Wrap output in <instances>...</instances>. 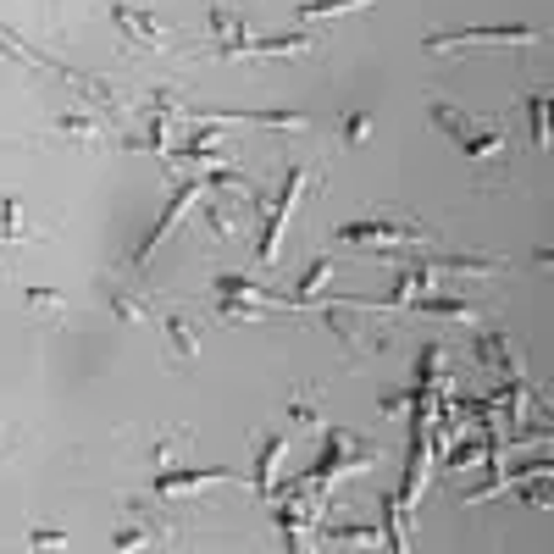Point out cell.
Listing matches in <instances>:
<instances>
[{
	"instance_id": "cb8c5ba5",
	"label": "cell",
	"mask_w": 554,
	"mask_h": 554,
	"mask_svg": "<svg viewBox=\"0 0 554 554\" xmlns=\"http://www.w3.org/2000/svg\"><path fill=\"white\" fill-rule=\"evenodd\" d=\"M527 128H532V145H549V89H532L527 95Z\"/></svg>"
},
{
	"instance_id": "e0dca14e",
	"label": "cell",
	"mask_w": 554,
	"mask_h": 554,
	"mask_svg": "<svg viewBox=\"0 0 554 554\" xmlns=\"http://www.w3.org/2000/svg\"><path fill=\"white\" fill-rule=\"evenodd\" d=\"M322 45L316 34H277V39H255V56H311V50Z\"/></svg>"
},
{
	"instance_id": "484cf974",
	"label": "cell",
	"mask_w": 554,
	"mask_h": 554,
	"mask_svg": "<svg viewBox=\"0 0 554 554\" xmlns=\"http://www.w3.org/2000/svg\"><path fill=\"white\" fill-rule=\"evenodd\" d=\"M289 416H294L300 427H322V410H316V388H311V394H294V399H289Z\"/></svg>"
},
{
	"instance_id": "5bb4252c",
	"label": "cell",
	"mask_w": 554,
	"mask_h": 554,
	"mask_svg": "<svg viewBox=\"0 0 554 554\" xmlns=\"http://www.w3.org/2000/svg\"><path fill=\"white\" fill-rule=\"evenodd\" d=\"M50 128H56L61 139H67V145H100V133H106L95 117H84V111H61V117L50 122Z\"/></svg>"
},
{
	"instance_id": "d6a6232c",
	"label": "cell",
	"mask_w": 554,
	"mask_h": 554,
	"mask_svg": "<svg viewBox=\"0 0 554 554\" xmlns=\"http://www.w3.org/2000/svg\"><path fill=\"white\" fill-rule=\"evenodd\" d=\"M0 50H6V45H0Z\"/></svg>"
},
{
	"instance_id": "f1b7e54d",
	"label": "cell",
	"mask_w": 554,
	"mask_h": 554,
	"mask_svg": "<svg viewBox=\"0 0 554 554\" xmlns=\"http://www.w3.org/2000/svg\"><path fill=\"white\" fill-rule=\"evenodd\" d=\"M366 133H372V117H366V111H350V117H344V139H350V145H361Z\"/></svg>"
},
{
	"instance_id": "4dcf8cb0",
	"label": "cell",
	"mask_w": 554,
	"mask_h": 554,
	"mask_svg": "<svg viewBox=\"0 0 554 554\" xmlns=\"http://www.w3.org/2000/svg\"><path fill=\"white\" fill-rule=\"evenodd\" d=\"M405 405H410V394H394V388H388V394L377 399V410H383V416H399Z\"/></svg>"
},
{
	"instance_id": "9a60e30c",
	"label": "cell",
	"mask_w": 554,
	"mask_h": 554,
	"mask_svg": "<svg viewBox=\"0 0 554 554\" xmlns=\"http://www.w3.org/2000/svg\"><path fill=\"white\" fill-rule=\"evenodd\" d=\"M272 311H283V305H272V300H233V294H217V316H222V322H266Z\"/></svg>"
},
{
	"instance_id": "4316f807",
	"label": "cell",
	"mask_w": 554,
	"mask_h": 554,
	"mask_svg": "<svg viewBox=\"0 0 554 554\" xmlns=\"http://www.w3.org/2000/svg\"><path fill=\"white\" fill-rule=\"evenodd\" d=\"M327 543H338V549H350V543H355V549H366V543H372V527H333V532H327Z\"/></svg>"
},
{
	"instance_id": "ffe728a7",
	"label": "cell",
	"mask_w": 554,
	"mask_h": 554,
	"mask_svg": "<svg viewBox=\"0 0 554 554\" xmlns=\"http://www.w3.org/2000/svg\"><path fill=\"white\" fill-rule=\"evenodd\" d=\"M477 361H482V366H499L505 377H516V372H521L516 355H510V344H505L499 333H477Z\"/></svg>"
},
{
	"instance_id": "30bf717a",
	"label": "cell",
	"mask_w": 554,
	"mask_h": 554,
	"mask_svg": "<svg viewBox=\"0 0 554 554\" xmlns=\"http://www.w3.org/2000/svg\"><path fill=\"white\" fill-rule=\"evenodd\" d=\"M205 482H233V471L222 466H205V471H156V494L161 499H178V494H194Z\"/></svg>"
},
{
	"instance_id": "4fadbf2b",
	"label": "cell",
	"mask_w": 554,
	"mask_h": 554,
	"mask_svg": "<svg viewBox=\"0 0 554 554\" xmlns=\"http://www.w3.org/2000/svg\"><path fill=\"white\" fill-rule=\"evenodd\" d=\"M327 277H333V255H316V261L300 272V283H294V294H289V305H294V311H300L305 300H316V294L327 289Z\"/></svg>"
},
{
	"instance_id": "8fae6325",
	"label": "cell",
	"mask_w": 554,
	"mask_h": 554,
	"mask_svg": "<svg viewBox=\"0 0 554 554\" xmlns=\"http://www.w3.org/2000/svg\"><path fill=\"white\" fill-rule=\"evenodd\" d=\"M410 311L416 316H444V322H477V305L471 300H460V294H416V300H410Z\"/></svg>"
},
{
	"instance_id": "3957f363",
	"label": "cell",
	"mask_w": 554,
	"mask_h": 554,
	"mask_svg": "<svg viewBox=\"0 0 554 554\" xmlns=\"http://www.w3.org/2000/svg\"><path fill=\"white\" fill-rule=\"evenodd\" d=\"M305 178H311V167H289V178H283V189H277L272 211H266V222H261V239H255V255H261V266L277 261V244H283V228H289L294 205H300Z\"/></svg>"
},
{
	"instance_id": "52a82bcc",
	"label": "cell",
	"mask_w": 554,
	"mask_h": 554,
	"mask_svg": "<svg viewBox=\"0 0 554 554\" xmlns=\"http://www.w3.org/2000/svg\"><path fill=\"white\" fill-rule=\"evenodd\" d=\"M327 327H333V338L344 344L350 361H361L366 350H383V333H366L361 316H355V305H327Z\"/></svg>"
},
{
	"instance_id": "d6986e66",
	"label": "cell",
	"mask_w": 554,
	"mask_h": 554,
	"mask_svg": "<svg viewBox=\"0 0 554 554\" xmlns=\"http://www.w3.org/2000/svg\"><path fill=\"white\" fill-rule=\"evenodd\" d=\"M217 294H233V300H272V294H266V283H255V277H239V272H222V277H217ZM272 305L294 311L289 300H272Z\"/></svg>"
},
{
	"instance_id": "ac0fdd59",
	"label": "cell",
	"mask_w": 554,
	"mask_h": 554,
	"mask_svg": "<svg viewBox=\"0 0 554 554\" xmlns=\"http://www.w3.org/2000/svg\"><path fill=\"white\" fill-rule=\"evenodd\" d=\"M372 0H294V17L316 23V17H344V12H366Z\"/></svg>"
},
{
	"instance_id": "277c9868",
	"label": "cell",
	"mask_w": 554,
	"mask_h": 554,
	"mask_svg": "<svg viewBox=\"0 0 554 554\" xmlns=\"http://www.w3.org/2000/svg\"><path fill=\"white\" fill-rule=\"evenodd\" d=\"M194 200H205V178H183L178 183V189H172L167 194V205H161V222H156V228H150L145 233V244H139V250H133V261H128V272H139V266H145L150 261V255H156L161 250V239H167V233L172 228H178V222H183V211H189V205Z\"/></svg>"
},
{
	"instance_id": "7402d4cb",
	"label": "cell",
	"mask_w": 554,
	"mask_h": 554,
	"mask_svg": "<svg viewBox=\"0 0 554 554\" xmlns=\"http://www.w3.org/2000/svg\"><path fill=\"white\" fill-rule=\"evenodd\" d=\"M405 516H410V505H399V499H383V532H388V549H399L405 554L410 549V532H405Z\"/></svg>"
},
{
	"instance_id": "83f0119b",
	"label": "cell",
	"mask_w": 554,
	"mask_h": 554,
	"mask_svg": "<svg viewBox=\"0 0 554 554\" xmlns=\"http://www.w3.org/2000/svg\"><path fill=\"white\" fill-rule=\"evenodd\" d=\"M67 543H73V538H67L61 527H34V532H28V549H67Z\"/></svg>"
},
{
	"instance_id": "6da1fadb",
	"label": "cell",
	"mask_w": 554,
	"mask_h": 554,
	"mask_svg": "<svg viewBox=\"0 0 554 554\" xmlns=\"http://www.w3.org/2000/svg\"><path fill=\"white\" fill-rule=\"evenodd\" d=\"M427 117H433V128H444L477 167H488V161L499 167V161H505V128H499V122H477L455 106H438V100L427 106Z\"/></svg>"
},
{
	"instance_id": "1f68e13d",
	"label": "cell",
	"mask_w": 554,
	"mask_h": 554,
	"mask_svg": "<svg viewBox=\"0 0 554 554\" xmlns=\"http://www.w3.org/2000/svg\"><path fill=\"white\" fill-rule=\"evenodd\" d=\"M6 455H12V438H0V460H6Z\"/></svg>"
},
{
	"instance_id": "f546056e",
	"label": "cell",
	"mask_w": 554,
	"mask_h": 554,
	"mask_svg": "<svg viewBox=\"0 0 554 554\" xmlns=\"http://www.w3.org/2000/svg\"><path fill=\"white\" fill-rule=\"evenodd\" d=\"M172 449H178V433L156 438V471H167V466H172Z\"/></svg>"
},
{
	"instance_id": "5b68a950",
	"label": "cell",
	"mask_w": 554,
	"mask_h": 554,
	"mask_svg": "<svg viewBox=\"0 0 554 554\" xmlns=\"http://www.w3.org/2000/svg\"><path fill=\"white\" fill-rule=\"evenodd\" d=\"M466 45H488V50H499V45H538V28L505 23V28H460V34H433V39H427L433 56H455V50H466Z\"/></svg>"
},
{
	"instance_id": "d4e9b609",
	"label": "cell",
	"mask_w": 554,
	"mask_h": 554,
	"mask_svg": "<svg viewBox=\"0 0 554 554\" xmlns=\"http://www.w3.org/2000/svg\"><path fill=\"white\" fill-rule=\"evenodd\" d=\"M211 34H217V39H250V34H244V17H239V6L217 0V6H211Z\"/></svg>"
},
{
	"instance_id": "8992f818",
	"label": "cell",
	"mask_w": 554,
	"mask_h": 554,
	"mask_svg": "<svg viewBox=\"0 0 554 554\" xmlns=\"http://www.w3.org/2000/svg\"><path fill=\"white\" fill-rule=\"evenodd\" d=\"M111 28H117L128 45H139V50H161L167 34H172L161 12H133V6H111Z\"/></svg>"
},
{
	"instance_id": "7c38bea8",
	"label": "cell",
	"mask_w": 554,
	"mask_h": 554,
	"mask_svg": "<svg viewBox=\"0 0 554 554\" xmlns=\"http://www.w3.org/2000/svg\"><path fill=\"white\" fill-rule=\"evenodd\" d=\"M100 294H106V305H111V311H117V322H133V327H139V322H145V316H150L145 294L122 289L117 277H106V283H100Z\"/></svg>"
},
{
	"instance_id": "ba28073f",
	"label": "cell",
	"mask_w": 554,
	"mask_h": 554,
	"mask_svg": "<svg viewBox=\"0 0 554 554\" xmlns=\"http://www.w3.org/2000/svg\"><path fill=\"white\" fill-rule=\"evenodd\" d=\"M283 449H289V438H261V444H255V471H250V488L261 499H272L277 494V466H283Z\"/></svg>"
},
{
	"instance_id": "603a6c76",
	"label": "cell",
	"mask_w": 554,
	"mask_h": 554,
	"mask_svg": "<svg viewBox=\"0 0 554 554\" xmlns=\"http://www.w3.org/2000/svg\"><path fill=\"white\" fill-rule=\"evenodd\" d=\"M23 305H28V316H34V322L56 327V322H61V305H67V300H61L56 289H28V294H23Z\"/></svg>"
},
{
	"instance_id": "2e32d148",
	"label": "cell",
	"mask_w": 554,
	"mask_h": 554,
	"mask_svg": "<svg viewBox=\"0 0 554 554\" xmlns=\"http://www.w3.org/2000/svg\"><path fill=\"white\" fill-rule=\"evenodd\" d=\"M505 261H494V255H438L433 261V272H444V277H488V272H499Z\"/></svg>"
},
{
	"instance_id": "44dd1931",
	"label": "cell",
	"mask_w": 554,
	"mask_h": 554,
	"mask_svg": "<svg viewBox=\"0 0 554 554\" xmlns=\"http://www.w3.org/2000/svg\"><path fill=\"white\" fill-rule=\"evenodd\" d=\"M167 344L178 350V361H194V355H200V333H194L189 316H178V311L167 316Z\"/></svg>"
},
{
	"instance_id": "7a4b0ae2",
	"label": "cell",
	"mask_w": 554,
	"mask_h": 554,
	"mask_svg": "<svg viewBox=\"0 0 554 554\" xmlns=\"http://www.w3.org/2000/svg\"><path fill=\"white\" fill-rule=\"evenodd\" d=\"M333 239L338 244H372V250H399V244H427V233L410 217H366V222H344Z\"/></svg>"
},
{
	"instance_id": "9c48e42d",
	"label": "cell",
	"mask_w": 554,
	"mask_h": 554,
	"mask_svg": "<svg viewBox=\"0 0 554 554\" xmlns=\"http://www.w3.org/2000/svg\"><path fill=\"white\" fill-rule=\"evenodd\" d=\"M167 532H172V521L150 516V510H133V521L117 532V538H111V549H145V543H172Z\"/></svg>"
}]
</instances>
